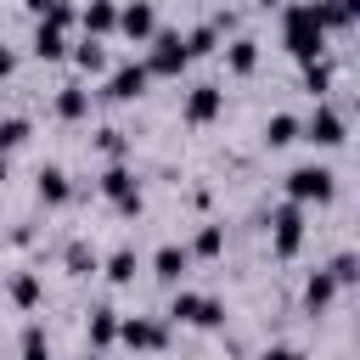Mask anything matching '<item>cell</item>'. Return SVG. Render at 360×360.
Instances as JSON below:
<instances>
[{"label": "cell", "mask_w": 360, "mask_h": 360, "mask_svg": "<svg viewBox=\"0 0 360 360\" xmlns=\"http://www.w3.org/2000/svg\"><path fill=\"white\" fill-rule=\"evenodd\" d=\"M281 45H287L298 62H315V56L326 51L321 11H315V6H287V17H281Z\"/></svg>", "instance_id": "obj_1"}, {"label": "cell", "mask_w": 360, "mask_h": 360, "mask_svg": "<svg viewBox=\"0 0 360 360\" xmlns=\"http://www.w3.org/2000/svg\"><path fill=\"white\" fill-rule=\"evenodd\" d=\"M287 197H292V202H332V197H338V180H332V169H321V163H298V169L287 174Z\"/></svg>", "instance_id": "obj_2"}, {"label": "cell", "mask_w": 360, "mask_h": 360, "mask_svg": "<svg viewBox=\"0 0 360 360\" xmlns=\"http://www.w3.org/2000/svg\"><path fill=\"white\" fill-rule=\"evenodd\" d=\"M298 248H304V208L287 202V208H276V219H270V253H276V259H292Z\"/></svg>", "instance_id": "obj_3"}, {"label": "cell", "mask_w": 360, "mask_h": 360, "mask_svg": "<svg viewBox=\"0 0 360 360\" xmlns=\"http://www.w3.org/2000/svg\"><path fill=\"white\" fill-rule=\"evenodd\" d=\"M191 62V51H186V39L180 34H152V56H146V73H158V79H180V68Z\"/></svg>", "instance_id": "obj_4"}, {"label": "cell", "mask_w": 360, "mask_h": 360, "mask_svg": "<svg viewBox=\"0 0 360 360\" xmlns=\"http://www.w3.org/2000/svg\"><path fill=\"white\" fill-rule=\"evenodd\" d=\"M169 315L186 321V326H219V321H225V304H219V298H202V292H174Z\"/></svg>", "instance_id": "obj_5"}, {"label": "cell", "mask_w": 360, "mask_h": 360, "mask_svg": "<svg viewBox=\"0 0 360 360\" xmlns=\"http://www.w3.org/2000/svg\"><path fill=\"white\" fill-rule=\"evenodd\" d=\"M101 191H107V202H112L118 214H129V219L141 214V186H135V174H129L124 163H112V169L101 174Z\"/></svg>", "instance_id": "obj_6"}, {"label": "cell", "mask_w": 360, "mask_h": 360, "mask_svg": "<svg viewBox=\"0 0 360 360\" xmlns=\"http://www.w3.org/2000/svg\"><path fill=\"white\" fill-rule=\"evenodd\" d=\"M298 135H304V141H315V146H343V112L315 107V118H309V124H298Z\"/></svg>", "instance_id": "obj_7"}, {"label": "cell", "mask_w": 360, "mask_h": 360, "mask_svg": "<svg viewBox=\"0 0 360 360\" xmlns=\"http://www.w3.org/2000/svg\"><path fill=\"white\" fill-rule=\"evenodd\" d=\"M146 62H124V68H112V79H107V96L112 101H135L141 90H146Z\"/></svg>", "instance_id": "obj_8"}, {"label": "cell", "mask_w": 360, "mask_h": 360, "mask_svg": "<svg viewBox=\"0 0 360 360\" xmlns=\"http://www.w3.org/2000/svg\"><path fill=\"white\" fill-rule=\"evenodd\" d=\"M118 338H124L129 349H163V343H169V332H163L158 321H146V315H129V321H118Z\"/></svg>", "instance_id": "obj_9"}, {"label": "cell", "mask_w": 360, "mask_h": 360, "mask_svg": "<svg viewBox=\"0 0 360 360\" xmlns=\"http://www.w3.org/2000/svg\"><path fill=\"white\" fill-rule=\"evenodd\" d=\"M219 107H225V90L219 84H197L186 96V124H208V118H219Z\"/></svg>", "instance_id": "obj_10"}, {"label": "cell", "mask_w": 360, "mask_h": 360, "mask_svg": "<svg viewBox=\"0 0 360 360\" xmlns=\"http://www.w3.org/2000/svg\"><path fill=\"white\" fill-rule=\"evenodd\" d=\"M118 28H124L129 39H152V34H158V17H152L146 0H129V6L118 11Z\"/></svg>", "instance_id": "obj_11"}, {"label": "cell", "mask_w": 360, "mask_h": 360, "mask_svg": "<svg viewBox=\"0 0 360 360\" xmlns=\"http://www.w3.org/2000/svg\"><path fill=\"white\" fill-rule=\"evenodd\" d=\"M332 298H338V281H332V270H315V276L304 281V309H309V315H321Z\"/></svg>", "instance_id": "obj_12"}, {"label": "cell", "mask_w": 360, "mask_h": 360, "mask_svg": "<svg viewBox=\"0 0 360 360\" xmlns=\"http://www.w3.org/2000/svg\"><path fill=\"white\" fill-rule=\"evenodd\" d=\"M315 11H321V28H354V17H360V0H315Z\"/></svg>", "instance_id": "obj_13"}, {"label": "cell", "mask_w": 360, "mask_h": 360, "mask_svg": "<svg viewBox=\"0 0 360 360\" xmlns=\"http://www.w3.org/2000/svg\"><path fill=\"white\" fill-rule=\"evenodd\" d=\"M186 264H191V253L169 242V248H158V259H152V276H158V281H180V276H186Z\"/></svg>", "instance_id": "obj_14"}, {"label": "cell", "mask_w": 360, "mask_h": 360, "mask_svg": "<svg viewBox=\"0 0 360 360\" xmlns=\"http://www.w3.org/2000/svg\"><path fill=\"white\" fill-rule=\"evenodd\" d=\"M118 28V6L112 0H90L84 6V34H112Z\"/></svg>", "instance_id": "obj_15"}, {"label": "cell", "mask_w": 360, "mask_h": 360, "mask_svg": "<svg viewBox=\"0 0 360 360\" xmlns=\"http://www.w3.org/2000/svg\"><path fill=\"white\" fill-rule=\"evenodd\" d=\"M34 56H39V62H56V56H68V39H62V28L39 22V28H34Z\"/></svg>", "instance_id": "obj_16"}, {"label": "cell", "mask_w": 360, "mask_h": 360, "mask_svg": "<svg viewBox=\"0 0 360 360\" xmlns=\"http://www.w3.org/2000/svg\"><path fill=\"white\" fill-rule=\"evenodd\" d=\"M225 68H231V73H253V68H259V39H248V34H242V39H231Z\"/></svg>", "instance_id": "obj_17"}, {"label": "cell", "mask_w": 360, "mask_h": 360, "mask_svg": "<svg viewBox=\"0 0 360 360\" xmlns=\"http://www.w3.org/2000/svg\"><path fill=\"white\" fill-rule=\"evenodd\" d=\"M68 191H73V186H68V174H62L56 163H45V169H39V202H51V208H56V202H68Z\"/></svg>", "instance_id": "obj_18"}, {"label": "cell", "mask_w": 360, "mask_h": 360, "mask_svg": "<svg viewBox=\"0 0 360 360\" xmlns=\"http://www.w3.org/2000/svg\"><path fill=\"white\" fill-rule=\"evenodd\" d=\"M264 141H270V146H292V141H298V118H292V112H276V118L264 124Z\"/></svg>", "instance_id": "obj_19"}, {"label": "cell", "mask_w": 360, "mask_h": 360, "mask_svg": "<svg viewBox=\"0 0 360 360\" xmlns=\"http://www.w3.org/2000/svg\"><path fill=\"white\" fill-rule=\"evenodd\" d=\"M73 62H79L84 73H101V68H107V51L96 45V34H84V39H79V51H73Z\"/></svg>", "instance_id": "obj_20"}, {"label": "cell", "mask_w": 360, "mask_h": 360, "mask_svg": "<svg viewBox=\"0 0 360 360\" xmlns=\"http://www.w3.org/2000/svg\"><path fill=\"white\" fill-rule=\"evenodd\" d=\"M304 90H309V96H326V90H332V62H321V56L304 62Z\"/></svg>", "instance_id": "obj_21"}, {"label": "cell", "mask_w": 360, "mask_h": 360, "mask_svg": "<svg viewBox=\"0 0 360 360\" xmlns=\"http://www.w3.org/2000/svg\"><path fill=\"white\" fill-rule=\"evenodd\" d=\"M56 112H62V118H84V112H90V96H84L79 84H62V96H56Z\"/></svg>", "instance_id": "obj_22"}, {"label": "cell", "mask_w": 360, "mask_h": 360, "mask_svg": "<svg viewBox=\"0 0 360 360\" xmlns=\"http://www.w3.org/2000/svg\"><path fill=\"white\" fill-rule=\"evenodd\" d=\"M107 281H112V287H129V281H135V253H129V248H118V253L107 259Z\"/></svg>", "instance_id": "obj_23"}, {"label": "cell", "mask_w": 360, "mask_h": 360, "mask_svg": "<svg viewBox=\"0 0 360 360\" xmlns=\"http://www.w3.org/2000/svg\"><path fill=\"white\" fill-rule=\"evenodd\" d=\"M112 338H118V315H112V309H96V315H90V343L107 349Z\"/></svg>", "instance_id": "obj_24"}, {"label": "cell", "mask_w": 360, "mask_h": 360, "mask_svg": "<svg viewBox=\"0 0 360 360\" xmlns=\"http://www.w3.org/2000/svg\"><path fill=\"white\" fill-rule=\"evenodd\" d=\"M191 253L219 259V253H225V231H219V225H202V231H197V242H191Z\"/></svg>", "instance_id": "obj_25"}, {"label": "cell", "mask_w": 360, "mask_h": 360, "mask_svg": "<svg viewBox=\"0 0 360 360\" xmlns=\"http://www.w3.org/2000/svg\"><path fill=\"white\" fill-rule=\"evenodd\" d=\"M22 141H28V118H0V158L11 146H22Z\"/></svg>", "instance_id": "obj_26"}, {"label": "cell", "mask_w": 360, "mask_h": 360, "mask_svg": "<svg viewBox=\"0 0 360 360\" xmlns=\"http://www.w3.org/2000/svg\"><path fill=\"white\" fill-rule=\"evenodd\" d=\"M214 45H219V34H214V22H202V28H191V34H186V51H191V56H208Z\"/></svg>", "instance_id": "obj_27"}, {"label": "cell", "mask_w": 360, "mask_h": 360, "mask_svg": "<svg viewBox=\"0 0 360 360\" xmlns=\"http://www.w3.org/2000/svg\"><path fill=\"white\" fill-rule=\"evenodd\" d=\"M62 259H68V270H73V276H90V270H96V253H90L84 242H68V253H62Z\"/></svg>", "instance_id": "obj_28"}, {"label": "cell", "mask_w": 360, "mask_h": 360, "mask_svg": "<svg viewBox=\"0 0 360 360\" xmlns=\"http://www.w3.org/2000/svg\"><path fill=\"white\" fill-rule=\"evenodd\" d=\"M11 304H17V309H34V304H39V281H34V276H17V281H11Z\"/></svg>", "instance_id": "obj_29"}, {"label": "cell", "mask_w": 360, "mask_h": 360, "mask_svg": "<svg viewBox=\"0 0 360 360\" xmlns=\"http://www.w3.org/2000/svg\"><path fill=\"white\" fill-rule=\"evenodd\" d=\"M22 360H51V349H45V332H39V326H22Z\"/></svg>", "instance_id": "obj_30"}, {"label": "cell", "mask_w": 360, "mask_h": 360, "mask_svg": "<svg viewBox=\"0 0 360 360\" xmlns=\"http://www.w3.org/2000/svg\"><path fill=\"white\" fill-rule=\"evenodd\" d=\"M354 276H360V270H354V253H338V259H332V281H338V287H349Z\"/></svg>", "instance_id": "obj_31"}, {"label": "cell", "mask_w": 360, "mask_h": 360, "mask_svg": "<svg viewBox=\"0 0 360 360\" xmlns=\"http://www.w3.org/2000/svg\"><path fill=\"white\" fill-rule=\"evenodd\" d=\"M96 146H101L107 158H118V152H124V129H101V135H96Z\"/></svg>", "instance_id": "obj_32"}, {"label": "cell", "mask_w": 360, "mask_h": 360, "mask_svg": "<svg viewBox=\"0 0 360 360\" xmlns=\"http://www.w3.org/2000/svg\"><path fill=\"white\" fill-rule=\"evenodd\" d=\"M259 360H304V354H298V349H264Z\"/></svg>", "instance_id": "obj_33"}, {"label": "cell", "mask_w": 360, "mask_h": 360, "mask_svg": "<svg viewBox=\"0 0 360 360\" xmlns=\"http://www.w3.org/2000/svg\"><path fill=\"white\" fill-rule=\"evenodd\" d=\"M6 73H11V51L0 45V79H6Z\"/></svg>", "instance_id": "obj_34"}, {"label": "cell", "mask_w": 360, "mask_h": 360, "mask_svg": "<svg viewBox=\"0 0 360 360\" xmlns=\"http://www.w3.org/2000/svg\"><path fill=\"white\" fill-rule=\"evenodd\" d=\"M22 6H28V11H34V17H39V11H45V6H51V0H22Z\"/></svg>", "instance_id": "obj_35"}, {"label": "cell", "mask_w": 360, "mask_h": 360, "mask_svg": "<svg viewBox=\"0 0 360 360\" xmlns=\"http://www.w3.org/2000/svg\"><path fill=\"white\" fill-rule=\"evenodd\" d=\"M259 6H264V11H270V6H281V0H259Z\"/></svg>", "instance_id": "obj_36"}, {"label": "cell", "mask_w": 360, "mask_h": 360, "mask_svg": "<svg viewBox=\"0 0 360 360\" xmlns=\"http://www.w3.org/2000/svg\"><path fill=\"white\" fill-rule=\"evenodd\" d=\"M0 186H6V158H0Z\"/></svg>", "instance_id": "obj_37"}, {"label": "cell", "mask_w": 360, "mask_h": 360, "mask_svg": "<svg viewBox=\"0 0 360 360\" xmlns=\"http://www.w3.org/2000/svg\"><path fill=\"white\" fill-rule=\"evenodd\" d=\"M84 360H101V354H84Z\"/></svg>", "instance_id": "obj_38"}]
</instances>
